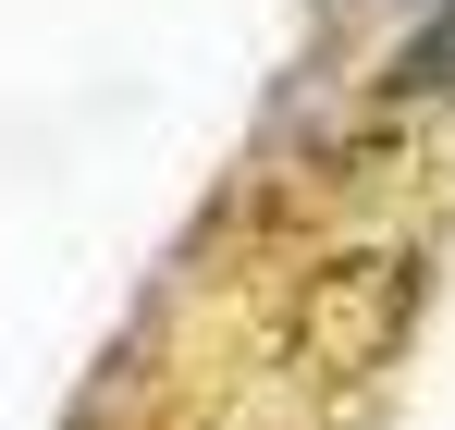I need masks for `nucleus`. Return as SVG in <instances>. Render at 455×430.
I'll return each mask as SVG.
<instances>
[{
  "label": "nucleus",
  "mask_w": 455,
  "mask_h": 430,
  "mask_svg": "<svg viewBox=\"0 0 455 430\" xmlns=\"http://www.w3.org/2000/svg\"><path fill=\"white\" fill-rule=\"evenodd\" d=\"M406 307H419V283H406V259H332V271H307V307H296V332H307V357L320 369H381L394 345H406Z\"/></svg>",
  "instance_id": "obj_1"
},
{
  "label": "nucleus",
  "mask_w": 455,
  "mask_h": 430,
  "mask_svg": "<svg viewBox=\"0 0 455 430\" xmlns=\"http://www.w3.org/2000/svg\"><path fill=\"white\" fill-rule=\"evenodd\" d=\"M394 86H406V99H443V86H455V12H443V25H419V37L394 50Z\"/></svg>",
  "instance_id": "obj_2"
}]
</instances>
